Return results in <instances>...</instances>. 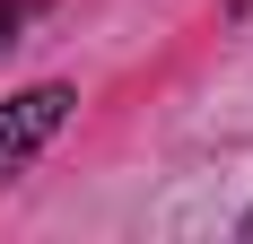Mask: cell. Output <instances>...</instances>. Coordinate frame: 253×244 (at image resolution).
Here are the masks:
<instances>
[{"label": "cell", "instance_id": "3957f363", "mask_svg": "<svg viewBox=\"0 0 253 244\" xmlns=\"http://www.w3.org/2000/svg\"><path fill=\"white\" fill-rule=\"evenodd\" d=\"M245 236H253V209H245Z\"/></svg>", "mask_w": 253, "mask_h": 244}, {"label": "cell", "instance_id": "7a4b0ae2", "mask_svg": "<svg viewBox=\"0 0 253 244\" xmlns=\"http://www.w3.org/2000/svg\"><path fill=\"white\" fill-rule=\"evenodd\" d=\"M26 18H35V9H26V0H0V52L18 44V26H26Z\"/></svg>", "mask_w": 253, "mask_h": 244}, {"label": "cell", "instance_id": "6da1fadb", "mask_svg": "<svg viewBox=\"0 0 253 244\" xmlns=\"http://www.w3.org/2000/svg\"><path fill=\"white\" fill-rule=\"evenodd\" d=\"M70 105H79V96L61 87V79H44V87H26V96L0 105V183H9V174H18L26 157L61 131V122H70Z\"/></svg>", "mask_w": 253, "mask_h": 244}]
</instances>
